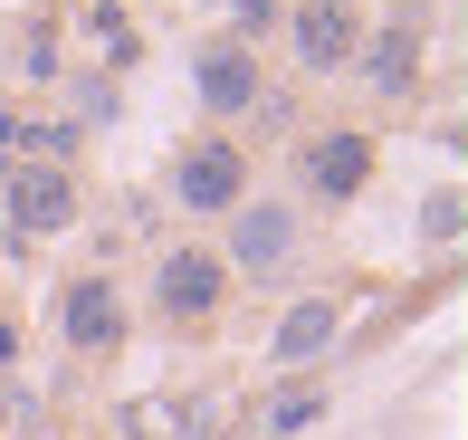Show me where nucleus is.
I'll return each instance as SVG.
<instances>
[{"mask_svg": "<svg viewBox=\"0 0 468 440\" xmlns=\"http://www.w3.org/2000/svg\"><path fill=\"white\" fill-rule=\"evenodd\" d=\"M229 268H220V249L201 240V230H173V240H154V259H144V287H134V326H154V335H210L229 317Z\"/></svg>", "mask_w": 468, "mask_h": 440, "instance_id": "1", "label": "nucleus"}, {"mask_svg": "<svg viewBox=\"0 0 468 440\" xmlns=\"http://www.w3.org/2000/svg\"><path fill=\"white\" fill-rule=\"evenodd\" d=\"M431 48H440V10L431 0H392V10H364V48H354V96L364 106H411L431 96Z\"/></svg>", "mask_w": 468, "mask_h": 440, "instance_id": "2", "label": "nucleus"}, {"mask_svg": "<svg viewBox=\"0 0 468 440\" xmlns=\"http://www.w3.org/2000/svg\"><path fill=\"white\" fill-rule=\"evenodd\" d=\"M373 163H382V134L354 115H325V124H296L287 134V201L296 211H354L373 192Z\"/></svg>", "mask_w": 468, "mask_h": 440, "instance_id": "3", "label": "nucleus"}, {"mask_svg": "<svg viewBox=\"0 0 468 440\" xmlns=\"http://www.w3.org/2000/svg\"><path fill=\"white\" fill-rule=\"evenodd\" d=\"M210 249H220V268H229V287H287L296 268H306V211H296L287 192H249L239 211H229L220 230H210Z\"/></svg>", "mask_w": 468, "mask_h": 440, "instance_id": "4", "label": "nucleus"}, {"mask_svg": "<svg viewBox=\"0 0 468 440\" xmlns=\"http://www.w3.org/2000/svg\"><path fill=\"white\" fill-rule=\"evenodd\" d=\"M259 192V154H249L239 134H220V124H201V134L182 144L173 163H163V201H173L182 211V230H220L229 211H239V201Z\"/></svg>", "mask_w": 468, "mask_h": 440, "instance_id": "5", "label": "nucleus"}, {"mask_svg": "<svg viewBox=\"0 0 468 440\" xmlns=\"http://www.w3.org/2000/svg\"><path fill=\"white\" fill-rule=\"evenodd\" d=\"M48 335H58V354H77V364H115V354L134 345V287H124V268H87L77 259L68 278L48 287Z\"/></svg>", "mask_w": 468, "mask_h": 440, "instance_id": "6", "label": "nucleus"}, {"mask_svg": "<svg viewBox=\"0 0 468 440\" xmlns=\"http://www.w3.org/2000/svg\"><path fill=\"white\" fill-rule=\"evenodd\" d=\"M345 345H354V297H335V287H306V297H287L278 317H268L259 364L278 373V383H315V373H325Z\"/></svg>", "mask_w": 468, "mask_h": 440, "instance_id": "7", "label": "nucleus"}, {"mask_svg": "<svg viewBox=\"0 0 468 440\" xmlns=\"http://www.w3.org/2000/svg\"><path fill=\"white\" fill-rule=\"evenodd\" d=\"M182 77H191V106H201V124H220V134H239V124L268 106V87H278V77H268V58L239 48V38H220V29L191 38Z\"/></svg>", "mask_w": 468, "mask_h": 440, "instance_id": "8", "label": "nucleus"}, {"mask_svg": "<svg viewBox=\"0 0 468 440\" xmlns=\"http://www.w3.org/2000/svg\"><path fill=\"white\" fill-rule=\"evenodd\" d=\"M87 230V173L77 163H10L0 182V240L29 249V240H68Z\"/></svg>", "mask_w": 468, "mask_h": 440, "instance_id": "9", "label": "nucleus"}, {"mask_svg": "<svg viewBox=\"0 0 468 440\" xmlns=\"http://www.w3.org/2000/svg\"><path fill=\"white\" fill-rule=\"evenodd\" d=\"M287 68L296 77H345L354 68V48H364V0H287Z\"/></svg>", "mask_w": 468, "mask_h": 440, "instance_id": "10", "label": "nucleus"}, {"mask_svg": "<svg viewBox=\"0 0 468 440\" xmlns=\"http://www.w3.org/2000/svg\"><path fill=\"white\" fill-rule=\"evenodd\" d=\"M325 422H335V392L325 383H278L259 412H249L259 440H306V431H325Z\"/></svg>", "mask_w": 468, "mask_h": 440, "instance_id": "11", "label": "nucleus"}, {"mask_svg": "<svg viewBox=\"0 0 468 440\" xmlns=\"http://www.w3.org/2000/svg\"><path fill=\"white\" fill-rule=\"evenodd\" d=\"M77 29H87V48L105 58L96 77H115V68H134V58H144V19L124 10V0H87V10H77Z\"/></svg>", "mask_w": 468, "mask_h": 440, "instance_id": "12", "label": "nucleus"}, {"mask_svg": "<svg viewBox=\"0 0 468 440\" xmlns=\"http://www.w3.org/2000/svg\"><path fill=\"white\" fill-rule=\"evenodd\" d=\"M10 77H19V87H29V96L68 77V48H58V19H48V29H38V19H29V29L10 38Z\"/></svg>", "mask_w": 468, "mask_h": 440, "instance_id": "13", "label": "nucleus"}, {"mask_svg": "<svg viewBox=\"0 0 468 440\" xmlns=\"http://www.w3.org/2000/svg\"><path fill=\"white\" fill-rule=\"evenodd\" d=\"M287 29V0H220V38H239V48L268 58V38Z\"/></svg>", "mask_w": 468, "mask_h": 440, "instance_id": "14", "label": "nucleus"}, {"mask_svg": "<svg viewBox=\"0 0 468 440\" xmlns=\"http://www.w3.org/2000/svg\"><path fill=\"white\" fill-rule=\"evenodd\" d=\"M459 220H468L459 182H440V192H420V240H431V249H459Z\"/></svg>", "mask_w": 468, "mask_h": 440, "instance_id": "15", "label": "nucleus"}, {"mask_svg": "<svg viewBox=\"0 0 468 440\" xmlns=\"http://www.w3.org/2000/svg\"><path fill=\"white\" fill-rule=\"evenodd\" d=\"M163 402H173V412H163V440H220V431H229L201 392H163Z\"/></svg>", "mask_w": 468, "mask_h": 440, "instance_id": "16", "label": "nucleus"}, {"mask_svg": "<svg viewBox=\"0 0 468 440\" xmlns=\"http://www.w3.org/2000/svg\"><path fill=\"white\" fill-rule=\"evenodd\" d=\"M19 354H29V326L0 306V383H19Z\"/></svg>", "mask_w": 468, "mask_h": 440, "instance_id": "17", "label": "nucleus"}, {"mask_svg": "<svg viewBox=\"0 0 468 440\" xmlns=\"http://www.w3.org/2000/svg\"><path fill=\"white\" fill-rule=\"evenodd\" d=\"M19 412H29V392H19V383H0V431H10Z\"/></svg>", "mask_w": 468, "mask_h": 440, "instance_id": "18", "label": "nucleus"}, {"mask_svg": "<svg viewBox=\"0 0 468 440\" xmlns=\"http://www.w3.org/2000/svg\"><path fill=\"white\" fill-rule=\"evenodd\" d=\"M0 68H10V38H0Z\"/></svg>", "mask_w": 468, "mask_h": 440, "instance_id": "19", "label": "nucleus"}, {"mask_svg": "<svg viewBox=\"0 0 468 440\" xmlns=\"http://www.w3.org/2000/svg\"><path fill=\"white\" fill-rule=\"evenodd\" d=\"M0 259H10V240H0Z\"/></svg>", "mask_w": 468, "mask_h": 440, "instance_id": "20", "label": "nucleus"}]
</instances>
